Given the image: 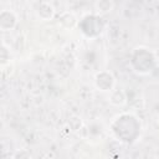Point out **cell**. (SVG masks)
<instances>
[{
  "instance_id": "1",
  "label": "cell",
  "mask_w": 159,
  "mask_h": 159,
  "mask_svg": "<svg viewBox=\"0 0 159 159\" xmlns=\"http://www.w3.org/2000/svg\"><path fill=\"white\" fill-rule=\"evenodd\" d=\"M155 56L153 55L152 51H149L148 48H135L132 53V58H130V65L134 72L139 73V75H145L149 73L154 66H155Z\"/></svg>"
},
{
  "instance_id": "2",
  "label": "cell",
  "mask_w": 159,
  "mask_h": 159,
  "mask_svg": "<svg viewBox=\"0 0 159 159\" xmlns=\"http://www.w3.org/2000/svg\"><path fill=\"white\" fill-rule=\"evenodd\" d=\"M80 27H81V31L86 36L94 37L102 32V29H103L102 19L94 15H87L81 20Z\"/></svg>"
},
{
  "instance_id": "4",
  "label": "cell",
  "mask_w": 159,
  "mask_h": 159,
  "mask_svg": "<svg viewBox=\"0 0 159 159\" xmlns=\"http://www.w3.org/2000/svg\"><path fill=\"white\" fill-rule=\"evenodd\" d=\"M17 24V17L11 10H2L0 12V29L2 31L12 30Z\"/></svg>"
},
{
  "instance_id": "9",
  "label": "cell",
  "mask_w": 159,
  "mask_h": 159,
  "mask_svg": "<svg viewBox=\"0 0 159 159\" xmlns=\"http://www.w3.org/2000/svg\"><path fill=\"white\" fill-rule=\"evenodd\" d=\"M158 124H159V117H158Z\"/></svg>"
},
{
  "instance_id": "3",
  "label": "cell",
  "mask_w": 159,
  "mask_h": 159,
  "mask_svg": "<svg viewBox=\"0 0 159 159\" xmlns=\"http://www.w3.org/2000/svg\"><path fill=\"white\" fill-rule=\"evenodd\" d=\"M94 83H96V87L99 91H103V92L112 91V88L114 86V77L108 71H101L96 75Z\"/></svg>"
},
{
  "instance_id": "8",
  "label": "cell",
  "mask_w": 159,
  "mask_h": 159,
  "mask_svg": "<svg viewBox=\"0 0 159 159\" xmlns=\"http://www.w3.org/2000/svg\"><path fill=\"white\" fill-rule=\"evenodd\" d=\"M96 9L99 14H107L113 9V1L112 0H97Z\"/></svg>"
},
{
  "instance_id": "6",
  "label": "cell",
  "mask_w": 159,
  "mask_h": 159,
  "mask_svg": "<svg viewBox=\"0 0 159 159\" xmlns=\"http://www.w3.org/2000/svg\"><path fill=\"white\" fill-rule=\"evenodd\" d=\"M125 99H127L125 93L122 89H113L111 93V97H109L111 103L114 106H123L125 103Z\"/></svg>"
},
{
  "instance_id": "5",
  "label": "cell",
  "mask_w": 159,
  "mask_h": 159,
  "mask_svg": "<svg viewBox=\"0 0 159 159\" xmlns=\"http://www.w3.org/2000/svg\"><path fill=\"white\" fill-rule=\"evenodd\" d=\"M37 15L40 16V19L47 21V20H51L53 16H55V9L51 4L48 2H41L39 6H37V10H36Z\"/></svg>"
},
{
  "instance_id": "7",
  "label": "cell",
  "mask_w": 159,
  "mask_h": 159,
  "mask_svg": "<svg viewBox=\"0 0 159 159\" xmlns=\"http://www.w3.org/2000/svg\"><path fill=\"white\" fill-rule=\"evenodd\" d=\"M60 24L65 29H72L76 25V17L71 12H63L60 16Z\"/></svg>"
}]
</instances>
